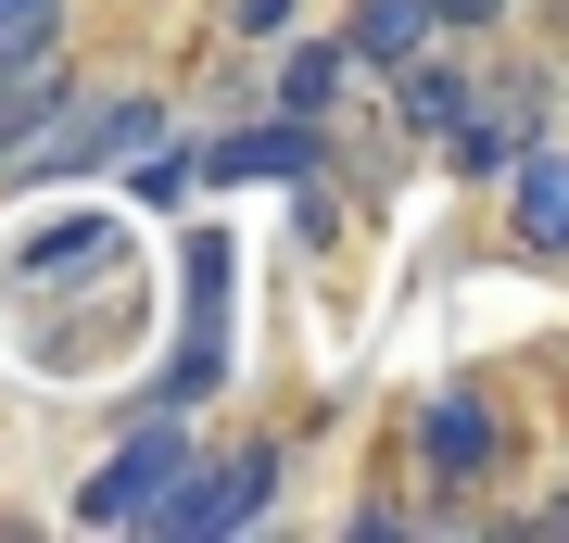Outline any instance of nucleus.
<instances>
[{
	"instance_id": "nucleus-1",
	"label": "nucleus",
	"mask_w": 569,
	"mask_h": 543,
	"mask_svg": "<svg viewBox=\"0 0 569 543\" xmlns=\"http://www.w3.org/2000/svg\"><path fill=\"white\" fill-rule=\"evenodd\" d=\"M178 481H190V443H178V430H140V443H127L102 481L77 493V519H89V531H152Z\"/></svg>"
},
{
	"instance_id": "nucleus-2",
	"label": "nucleus",
	"mask_w": 569,
	"mask_h": 543,
	"mask_svg": "<svg viewBox=\"0 0 569 543\" xmlns=\"http://www.w3.org/2000/svg\"><path fill=\"white\" fill-rule=\"evenodd\" d=\"M266 481H279L266 455H228V467H203V481H178V493H164V519H152V531H178V543H216V531H241L253 505H266Z\"/></svg>"
},
{
	"instance_id": "nucleus-3",
	"label": "nucleus",
	"mask_w": 569,
	"mask_h": 543,
	"mask_svg": "<svg viewBox=\"0 0 569 543\" xmlns=\"http://www.w3.org/2000/svg\"><path fill=\"white\" fill-rule=\"evenodd\" d=\"M216 366H228V241H190V354L164 380V404L216 392Z\"/></svg>"
},
{
	"instance_id": "nucleus-4",
	"label": "nucleus",
	"mask_w": 569,
	"mask_h": 543,
	"mask_svg": "<svg viewBox=\"0 0 569 543\" xmlns=\"http://www.w3.org/2000/svg\"><path fill=\"white\" fill-rule=\"evenodd\" d=\"M203 178H228V190H241V178H317V140H305V127H253V140H216L203 152Z\"/></svg>"
},
{
	"instance_id": "nucleus-5",
	"label": "nucleus",
	"mask_w": 569,
	"mask_h": 543,
	"mask_svg": "<svg viewBox=\"0 0 569 543\" xmlns=\"http://www.w3.org/2000/svg\"><path fill=\"white\" fill-rule=\"evenodd\" d=\"M507 190H519V241H531V253H557V241H569V164H557V152H519V178H507Z\"/></svg>"
},
{
	"instance_id": "nucleus-6",
	"label": "nucleus",
	"mask_w": 569,
	"mask_h": 543,
	"mask_svg": "<svg viewBox=\"0 0 569 543\" xmlns=\"http://www.w3.org/2000/svg\"><path fill=\"white\" fill-rule=\"evenodd\" d=\"M418 455L456 481V467H481V455H493V418H481V404H430V418H418Z\"/></svg>"
},
{
	"instance_id": "nucleus-7",
	"label": "nucleus",
	"mask_w": 569,
	"mask_h": 543,
	"mask_svg": "<svg viewBox=\"0 0 569 543\" xmlns=\"http://www.w3.org/2000/svg\"><path fill=\"white\" fill-rule=\"evenodd\" d=\"M430 39V0H367L355 13V63H406Z\"/></svg>"
},
{
	"instance_id": "nucleus-8",
	"label": "nucleus",
	"mask_w": 569,
	"mask_h": 543,
	"mask_svg": "<svg viewBox=\"0 0 569 543\" xmlns=\"http://www.w3.org/2000/svg\"><path fill=\"white\" fill-rule=\"evenodd\" d=\"M279 101H291V114H329V101H342V51H291Z\"/></svg>"
},
{
	"instance_id": "nucleus-9",
	"label": "nucleus",
	"mask_w": 569,
	"mask_h": 543,
	"mask_svg": "<svg viewBox=\"0 0 569 543\" xmlns=\"http://www.w3.org/2000/svg\"><path fill=\"white\" fill-rule=\"evenodd\" d=\"M51 26H63V0H0V63H39Z\"/></svg>"
},
{
	"instance_id": "nucleus-10",
	"label": "nucleus",
	"mask_w": 569,
	"mask_h": 543,
	"mask_svg": "<svg viewBox=\"0 0 569 543\" xmlns=\"http://www.w3.org/2000/svg\"><path fill=\"white\" fill-rule=\"evenodd\" d=\"M406 114H418V127H456V114H468V89L443 77V63H418V77H406Z\"/></svg>"
},
{
	"instance_id": "nucleus-11",
	"label": "nucleus",
	"mask_w": 569,
	"mask_h": 543,
	"mask_svg": "<svg viewBox=\"0 0 569 543\" xmlns=\"http://www.w3.org/2000/svg\"><path fill=\"white\" fill-rule=\"evenodd\" d=\"M228 26H241V39H279V26H291V0H228Z\"/></svg>"
},
{
	"instance_id": "nucleus-12",
	"label": "nucleus",
	"mask_w": 569,
	"mask_h": 543,
	"mask_svg": "<svg viewBox=\"0 0 569 543\" xmlns=\"http://www.w3.org/2000/svg\"><path fill=\"white\" fill-rule=\"evenodd\" d=\"M430 13H443V26H481V13H507V0H430Z\"/></svg>"
}]
</instances>
